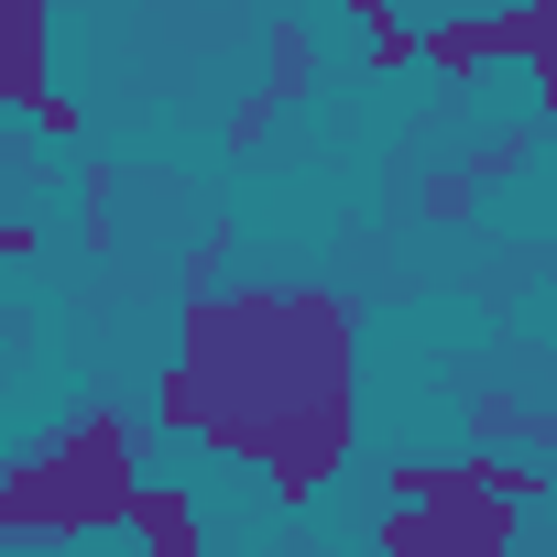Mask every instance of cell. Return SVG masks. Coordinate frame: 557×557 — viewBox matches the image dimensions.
Wrapping results in <instances>:
<instances>
[{
  "instance_id": "4",
  "label": "cell",
  "mask_w": 557,
  "mask_h": 557,
  "mask_svg": "<svg viewBox=\"0 0 557 557\" xmlns=\"http://www.w3.org/2000/svg\"><path fill=\"white\" fill-rule=\"evenodd\" d=\"M0 34H12V55H0V99H12V121H34L55 99V45H45V0H0Z\"/></svg>"
},
{
  "instance_id": "1",
  "label": "cell",
  "mask_w": 557,
  "mask_h": 557,
  "mask_svg": "<svg viewBox=\"0 0 557 557\" xmlns=\"http://www.w3.org/2000/svg\"><path fill=\"white\" fill-rule=\"evenodd\" d=\"M164 426L262 470L285 503L350 459V307L318 285H186Z\"/></svg>"
},
{
  "instance_id": "8",
  "label": "cell",
  "mask_w": 557,
  "mask_h": 557,
  "mask_svg": "<svg viewBox=\"0 0 557 557\" xmlns=\"http://www.w3.org/2000/svg\"><path fill=\"white\" fill-rule=\"evenodd\" d=\"M350 23H361V45H372V66H416L426 55V34L394 12V0H350Z\"/></svg>"
},
{
  "instance_id": "2",
  "label": "cell",
  "mask_w": 557,
  "mask_h": 557,
  "mask_svg": "<svg viewBox=\"0 0 557 557\" xmlns=\"http://www.w3.org/2000/svg\"><path fill=\"white\" fill-rule=\"evenodd\" d=\"M132 503H143V470H132V426L121 416H66L45 448L12 459V481H0V524H12V546L110 535V524H132Z\"/></svg>"
},
{
  "instance_id": "5",
  "label": "cell",
  "mask_w": 557,
  "mask_h": 557,
  "mask_svg": "<svg viewBox=\"0 0 557 557\" xmlns=\"http://www.w3.org/2000/svg\"><path fill=\"white\" fill-rule=\"evenodd\" d=\"M132 546H143V557H208L197 492H175V481H143V503H132Z\"/></svg>"
},
{
  "instance_id": "6",
  "label": "cell",
  "mask_w": 557,
  "mask_h": 557,
  "mask_svg": "<svg viewBox=\"0 0 557 557\" xmlns=\"http://www.w3.org/2000/svg\"><path fill=\"white\" fill-rule=\"evenodd\" d=\"M503 55L535 66V99H546V132H557V0H524V12H503Z\"/></svg>"
},
{
  "instance_id": "9",
  "label": "cell",
  "mask_w": 557,
  "mask_h": 557,
  "mask_svg": "<svg viewBox=\"0 0 557 557\" xmlns=\"http://www.w3.org/2000/svg\"><path fill=\"white\" fill-rule=\"evenodd\" d=\"M318 88V45H307V23H273V99H307Z\"/></svg>"
},
{
  "instance_id": "7",
  "label": "cell",
  "mask_w": 557,
  "mask_h": 557,
  "mask_svg": "<svg viewBox=\"0 0 557 557\" xmlns=\"http://www.w3.org/2000/svg\"><path fill=\"white\" fill-rule=\"evenodd\" d=\"M503 55V12H470V23H426V66L437 77H481Z\"/></svg>"
},
{
  "instance_id": "3",
  "label": "cell",
  "mask_w": 557,
  "mask_h": 557,
  "mask_svg": "<svg viewBox=\"0 0 557 557\" xmlns=\"http://www.w3.org/2000/svg\"><path fill=\"white\" fill-rule=\"evenodd\" d=\"M524 503H546V470H524V459H448V470L405 459L372 546L383 557H503Z\"/></svg>"
}]
</instances>
